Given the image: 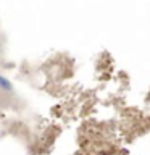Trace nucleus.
I'll return each instance as SVG.
<instances>
[{"mask_svg":"<svg viewBox=\"0 0 150 155\" xmlns=\"http://www.w3.org/2000/svg\"><path fill=\"white\" fill-rule=\"evenodd\" d=\"M0 87H2L3 91H6V92H11L13 91L11 82H10L6 78H3V76H0Z\"/></svg>","mask_w":150,"mask_h":155,"instance_id":"obj_1","label":"nucleus"}]
</instances>
